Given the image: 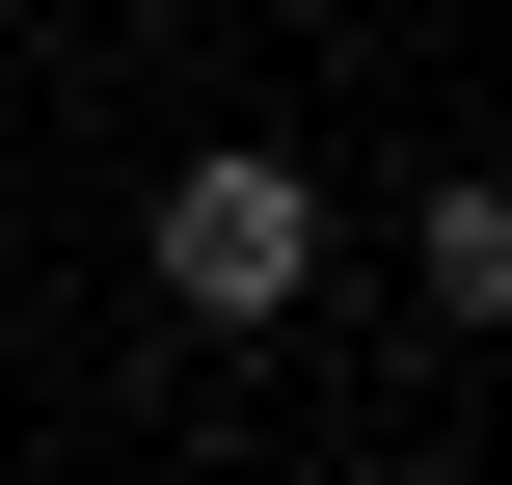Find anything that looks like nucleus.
<instances>
[{
    "mask_svg": "<svg viewBox=\"0 0 512 485\" xmlns=\"http://www.w3.org/2000/svg\"><path fill=\"white\" fill-rule=\"evenodd\" d=\"M135 270H162L189 324H297V297H324V189H297L270 135H216V162H162V216H135Z\"/></svg>",
    "mask_w": 512,
    "mask_h": 485,
    "instance_id": "f257e3e1",
    "label": "nucleus"
},
{
    "mask_svg": "<svg viewBox=\"0 0 512 485\" xmlns=\"http://www.w3.org/2000/svg\"><path fill=\"white\" fill-rule=\"evenodd\" d=\"M405 270H432V324H486V297H512V216H486V189H432V216H405Z\"/></svg>",
    "mask_w": 512,
    "mask_h": 485,
    "instance_id": "f03ea898",
    "label": "nucleus"
}]
</instances>
